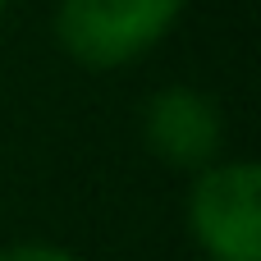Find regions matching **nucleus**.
Listing matches in <instances>:
<instances>
[{
  "mask_svg": "<svg viewBox=\"0 0 261 261\" xmlns=\"http://www.w3.org/2000/svg\"><path fill=\"white\" fill-rule=\"evenodd\" d=\"M0 14H5V0H0Z\"/></svg>",
  "mask_w": 261,
  "mask_h": 261,
  "instance_id": "nucleus-5",
  "label": "nucleus"
},
{
  "mask_svg": "<svg viewBox=\"0 0 261 261\" xmlns=\"http://www.w3.org/2000/svg\"><path fill=\"white\" fill-rule=\"evenodd\" d=\"M142 138L151 147V156H161L165 165L174 170H206L220 161V142H225V119H220V106L188 87V83H174V87H161L147 110H142Z\"/></svg>",
  "mask_w": 261,
  "mask_h": 261,
  "instance_id": "nucleus-3",
  "label": "nucleus"
},
{
  "mask_svg": "<svg viewBox=\"0 0 261 261\" xmlns=\"http://www.w3.org/2000/svg\"><path fill=\"white\" fill-rule=\"evenodd\" d=\"M188 225L211 261H261V170L252 161H216L197 170Z\"/></svg>",
  "mask_w": 261,
  "mask_h": 261,
  "instance_id": "nucleus-2",
  "label": "nucleus"
},
{
  "mask_svg": "<svg viewBox=\"0 0 261 261\" xmlns=\"http://www.w3.org/2000/svg\"><path fill=\"white\" fill-rule=\"evenodd\" d=\"M188 0H60L55 37L83 69H124L147 55Z\"/></svg>",
  "mask_w": 261,
  "mask_h": 261,
  "instance_id": "nucleus-1",
  "label": "nucleus"
},
{
  "mask_svg": "<svg viewBox=\"0 0 261 261\" xmlns=\"http://www.w3.org/2000/svg\"><path fill=\"white\" fill-rule=\"evenodd\" d=\"M0 261H78L69 248H55V243H14L5 248Z\"/></svg>",
  "mask_w": 261,
  "mask_h": 261,
  "instance_id": "nucleus-4",
  "label": "nucleus"
}]
</instances>
